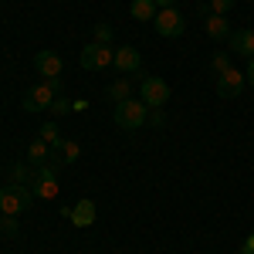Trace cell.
<instances>
[{"mask_svg": "<svg viewBox=\"0 0 254 254\" xmlns=\"http://www.w3.org/2000/svg\"><path fill=\"white\" fill-rule=\"evenodd\" d=\"M68 220H71L75 227H92V224H95V203H92V200H78V203L68 210Z\"/></svg>", "mask_w": 254, "mask_h": 254, "instance_id": "7c38bea8", "label": "cell"}, {"mask_svg": "<svg viewBox=\"0 0 254 254\" xmlns=\"http://www.w3.org/2000/svg\"><path fill=\"white\" fill-rule=\"evenodd\" d=\"M153 27H156L159 38H180V34L187 31V20H183V14H180L176 7H166V10H159V14H156Z\"/></svg>", "mask_w": 254, "mask_h": 254, "instance_id": "8992f818", "label": "cell"}, {"mask_svg": "<svg viewBox=\"0 0 254 254\" xmlns=\"http://www.w3.org/2000/svg\"><path fill=\"white\" fill-rule=\"evenodd\" d=\"M48 159H51V146H48L41 136L31 139V146H27V163H31V166H44Z\"/></svg>", "mask_w": 254, "mask_h": 254, "instance_id": "5bb4252c", "label": "cell"}, {"mask_svg": "<svg viewBox=\"0 0 254 254\" xmlns=\"http://www.w3.org/2000/svg\"><path fill=\"white\" fill-rule=\"evenodd\" d=\"M34 68H38V75L44 81H55V78H61V71H64V61H61L55 51H48V48H44V51L34 55Z\"/></svg>", "mask_w": 254, "mask_h": 254, "instance_id": "ba28073f", "label": "cell"}, {"mask_svg": "<svg viewBox=\"0 0 254 254\" xmlns=\"http://www.w3.org/2000/svg\"><path fill=\"white\" fill-rule=\"evenodd\" d=\"M244 78H248V85H254V58L248 61V71H244Z\"/></svg>", "mask_w": 254, "mask_h": 254, "instance_id": "4316f807", "label": "cell"}, {"mask_svg": "<svg viewBox=\"0 0 254 254\" xmlns=\"http://www.w3.org/2000/svg\"><path fill=\"white\" fill-rule=\"evenodd\" d=\"M0 234H3V237H17V234H20V224H17V217H7V214H0Z\"/></svg>", "mask_w": 254, "mask_h": 254, "instance_id": "e0dca14e", "label": "cell"}, {"mask_svg": "<svg viewBox=\"0 0 254 254\" xmlns=\"http://www.w3.org/2000/svg\"><path fill=\"white\" fill-rule=\"evenodd\" d=\"M129 92H132V85H129L126 78H122V81H112V85H109V95L116 98V102H126V98H129Z\"/></svg>", "mask_w": 254, "mask_h": 254, "instance_id": "ac0fdd59", "label": "cell"}, {"mask_svg": "<svg viewBox=\"0 0 254 254\" xmlns=\"http://www.w3.org/2000/svg\"><path fill=\"white\" fill-rule=\"evenodd\" d=\"M153 3H156L159 10H166V7H176V0H153Z\"/></svg>", "mask_w": 254, "mask_h": 254, "instance_id": "83f0119b", "label": "cell"}, {"mask_svg": "<svg viewBox=\"0 0 254 254\" xmlns=\"http://www.w3.org/2000/svg\"><path fill=\"white\" fill-rule=\"evenodd\" d=\"M241 254H244V251H241Z\"/></svg>", "mask_w": 254, "mask_h": 254, "instance_id": "f1b7e54d", "label": "cell"}, {"mask_svg": "<svg viewBox=\"0 0 254 254\" xmlns=\"http://www.w3.org/2000/svg\"><path fill=\"white\" fill-rule=\"evenodd\" d=\"M95 41L98 44H112V27H109V24H98L95 27Z\"/></svg>", "mask_w": 254, "mask_h": 254, "instance_id": "7402d4cb", "label": "cell"}, {"mask_svg": "<svg viewBox=\"0 0 254 254\" xmlns=\"http://www.w3.org/2000/svg\"><path fill=\"white\" fill-rule=\"evenodd\" d=\"M34 203V190L24 187V183H10V187H0V214L7 217H20L27 207Z\"/></svg>", "mask_w": 254, "mask_h": 254, "instance_id": "3957f363", "label": "cell"}, {"mask_svg": "<svg viewBox=\"0 0 254 254\" xmlns=\"http://www.w3.org/2000/svg\"><path fill=\"white\" fill-rule=\"evenodd\" d=\"M41 139H44V142H48V146L55 149V146L61 142V136H58V126H55V122H44V126H41Z\"/></svg>", "mask_w": 254, "mask_h": 254, "instance_id": "d6986e66", "label": "cell"}, {"mask_svg": "<svg viewBox=\"0 0 254 254\" xmlns=\"http://www.w3.org/2000/svg\"><path fill=\"white\" fill-rule=\"evenodd\" d=\"M55 153H61V159L71 166V163H78V156H81V146L75 142V139H61L58 146H55Z\"/></svg>", "mask_w": 254, "mask_h": 254, "instance_id": "2e32d148", "label": "cell"}, {"mask_svg": "<svg viewBox=\"0 0 254 254\" xmlns=\"http://www.w3.org/2000/svg\"><path fill=\"white\" fill-rule=\"evenodd\" d=\"M241 251H244V254H254V234L244 237V248H241Z\"/></svg>", "mask_w": 254, "mask_h": 254, "instance_id": "484cf974", "label": "cell"}, {"mask_svg": "<svg viewBox=\"0 0 254 254\" xmlns=\"http://www.w3.org/2000/svg\"><path fill=\"white\" fill-rule=\"evenodd\" d=\"M112 64H116L119 71L139 75V71H142V58H139V48H132V44H119V48H116V58H112Z\"/></svg>", "mask_w": 254, "mask_h": 254, "instance_id": "30bf717a", "label": "cell"}, {"mask_svg": "<svg viewBox=\"0 0 254 254\" xmlns=\"http://www.w3.org/2000/svg\"><path fill=\"white\" fill-rule=\"evenodd\" d=\"M231 7H234V0H210V14H224L227 17Z\"/></svg>", "mask_w": 254, "mask_h": 254, "instance_id": "cb8c5ba5", "label": "cell"}, {"mask_svg": "<svg viewBox=\"0 0 254 254\" xmlns=\"http://www.w3.org/2000/svg\"><path fill=\"white\" fill-rule=\"evenodd\" d=\"M10 176H14V183H27V180H31V163H17V166H10Z\"/></svg>", "mask_w": 254, "mask_h": 254, "instance_id": "44dd1931", "label": "cell"}, {"mask_svg": "<svg viewBox=\"0 0 254 254\" xmlns=\"http://www.w3.org/2000/svg\"><path fill=\"white\" fill-rule=\"evenodd\" d=\"M112 58H116V48H112V44H98V41H92V44L81 48L78 61H81L85 71H102V68L112 64Z\"/></svg>", "mask_w": 254, "mask_h": 254, "instance_id": "277c9868", "label": "cell"}, {"mask_svg": "<svg viewBox=\"0 0 254 254\" xmlns=\"http://www.w3.org/2000/svg\"><path fill=\"white\" fill-rule=\"evenodd\" d=\"M227 68H231V58H227L224 51H217V55H214V71H217V75H224Z\"/></svg>", "mask_w": 254, "mask_h": 254, "instance_id": "603a6c76", "label": "cell"}, {"mask_svg": "<svg viewBox=\"0 0 254 254\" xmlns=\"http://www.w3.org/2000/svg\"><path fill=\"white\" fill-rule=\"evenodd\" d=\"M129 14H132L136 20H156L159 7L153 3V0H132V3H129Z\"/></svg>", "mask_w": 254, "mask_h": 254, "instance_id": "9a60e30c", "label": "cell"}, {"mask_svg": "<svg viewBox=\"0 0 254 254\" xmlns=\"http://www.w3.org/2000/svg\"><path fill=\"white\" fill-rule=\"evenodd\" d=\"M71 109H75V102H68L64 95H58L55 102H51V109H48V112H51V116H64V112H71Z\"/></svg>", "mask_w": 254, "mask_h": 254, "instance_id": "ffe728a7", "label": "cell"}, {"mask_svg": "<svg viewBox=\"0 0 254 254\" xmlns=\"http://www.w3.org/2000/svg\"><path fill=\"white\" fill-rule=\"evenodd\" d=\"M227 48L234 51V55H241V58H254V31L251 27H244V31H234L231 38H227Z\"/></svg>", "mask_w": 254, "mask_h": 254, "instance_id": "8fae6325", "label": "cell"}, {"mask_svg": "<svg viewBox=\"0 0 254 254\" xmlns=\"http://www.w3.org/2000/svg\"><path fill=\"white\" fill-rule=\"evenodd\" d=\"M146 122H149V126H156V129H159V126H166V116H163V109H153Z\"/></svg>", "mask_w": 254, "mask_h": 254, "instance_id": "d4e9b609", "label": "cell"}, {"mask_svg": "<svg viewBox=\"0 0 254 254\" xmlns=\"http://www.w3.org/2000/svg\"><path fill=\"white\" fill-rule=\"evenodd\" d=\"M207 34H210V41H227L234 31H231L224 14H207Z\"/></svg>", "mask_w": 254, "mask_h": 254, "instance_id": "4fadbf2b", "label": "cell"}, {"mask_svg": "<svg viewBox=\"0 0 254 254\" xmlns=\"http://www.w3.org/2000/svg\"><path fill=\"white\" fill-rule=\"evenodd\" d=\"M119 129H126V132H136L146 126V119H149V105L142 102V98H126V102H116V112H112Z\"/></svg>", "mask_w": 254, "mask_h": 254, "instance_id": "7a4b0ae2", "label": "cell"}, {"mask_svg": "<svg viewBox=\"0 0 254 254\" xmlns=\"http://www.w3.org/2000/svg\"><path fill=\"white\" fill-rule=\"evenodd\" d=\"M34 200H55L58 196V170L55 166H38V173H34Z\"/></svg>", "mask_w": 254, "mask_h": 254, "instance_id": "52a82bcc", "label": "cell"}, {"mask_svg": "<svg viewBox=\"0 0 254 254\" xmlns=\"http://www.w3.org/2000/svg\"><path fill=\"white\" fill-rule=\"evenodd\" d=\"M244 71H237V68H227L224 75H217V95L220 98H237L244 92Z\"/></svg>", "mask_w": 254, "mask_h": 254, "instance_id": "9c48e42d", "label": "cell"}, {"mask_svg": "<svg viewBox=\"0 0 254 254\" xmlns=\"http://www.w3.org/2000/svg\"><path fill=\"white\" fill-rule=\"evenodd\" d=\"M139 92H142V102H146L149 109H163V105L170 102V95H173V92H170V81L159 78V75H146Z\"/></svg>", "mask_w": 254, "mask_h": 254, "instance_id": "5b68a950", "label": "cell"}, {"mask_svg": "<svg viewBox=\"0 0 254 254\" xmlns=\"http://www.w3.org/2000/svg\"><path fill=\"white\" fill-rule=\"evenodd\" d=\"M61 95V78L55 81H38V85H31L24 98H20V105H24V112H48L51 109V102Z\"/></svg>", "mask_w": 254, "mask_h": 254, "instance_id": "6da1fadb", "label": "cell"}]
</instances>
